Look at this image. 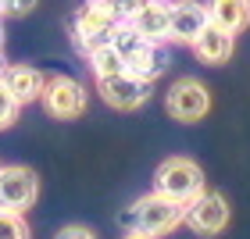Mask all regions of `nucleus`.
Wrapping results in <instances>:
<instances>
[{
	"label": "nucleus",
	"mask_w": 250,
	"mask_h": 239,
	"mask_svg": "<svg viewBox=\"0 0 250 239\" xmlns=\"http://www.w3.org/2000/svg\"><path fill=\"white\" fill-rule=\"evenodd\" d=\"M122 229L132 232V236H168L172 229H179V225H186V203H175L161 197V193H146V197L132 200L129 207L122 211Z\"/></svg>",
	"instance_id": "nucleus-1"
},
{
	"label": "nucleus",
	"mask_w": 250,
	"mask_h": 239,
	"mask_svg": "<svg viewBox=\"0 0 250 239\" xmlns=\"http://www.w3.org/2000/svg\"><path fill=\"white\" fill-rule=\"evenodd\" d=\"M122 21L111 15V11L100 4V0H86L83 7L72 15V40H75V50L89 58V54H97L100 47H111V40H115V29Z\"/></svg>",
	"instance_id": "nucleus-2"
},
{
	"label": "nucleus",
	"mask_w": 250,
	"mask_h": 239,
	"mask_svg": "<svg viewBox=\"0 0 250 239\" xmlns=\"http://www.w3.org/2000/svg\"><path fill=\"white\" fill-rule=\"evenodd\" d=\"M154 193L175 200V203H193L204 193V172L189 157H165L154 172Z\"/></svg>",
	"instance_id": "nucleus-3"
},
{
	"label": "nucleus",
	"mask_w": 250,
	"mask_h": 239,
	"mask_svg": "<svg viewBox=\"0 0 250 239\" xmlns=\"http://www.w3.org/2000/svg\"><path fill=\"white\" fill-rule=\"evenodd\" d=\"M165 107H168V115H172L175 121H183V125H193V121H200L204 115L211 111V89L200 82V79H175L172 89L165 93Z\"/></svg>",
	"instance_id": "nucleus-4"
},
{
	"label": "nucleus",
	"mask_w": 250,
	"mask_h": 239,
	"mask_svg": "<svg viewBox=\"0 0 250 239\" xmlns=\"http://www.w3.org/2000/svg\"><path fill=\"white\" fill-rule=\"evenodd\" d=\"M43 107H47L50 118L72 121L86 111V86L72 75H50L47 89H43Z\"/></svg>",
	"instance_id": "nucleus-5"
},
{
	"label": "nucleus",
	"mask_w": 250,
	"mask_h": 239,
	"mask_svg": "<svg viewBox=\"0 0 250 239\" xmlns=\"http://www.w3.org/2000/svg\"><path fill=\"white\" fill-rule=\"evenodd\" d=\"M186 225L197 236H218L229 229V200L222 193L204 189L193 203H186Z\"/></svg>",
	"instance_id": "nucleus-6"
},
{
	"label": "nucleus",
	"mask_w": 250,
	"mask_h": 239,
	"mask_svg": "<svg viewBox=\"0 0 250 239\" xmlns=\"http://www.w3.org/2000/svg\"><path fill=\"white\" fill-rule=\"evenodd\" d=\"M154 82H143V79H136L129 72H122V75H111V79H97V93L104 97V104L107 107H115V111H136V107H143L146 100H150V89Z\"/></svg>",
	"instance_id": "nucleus-7"
},
{
	"label": "nucleus",
	"mask_w": 250,
	"mask_h": 239,
	"mask_svg": "<svg viewBox=\"0 0 250 239\" xmlns=\"http://www.w3.org/2000/svg\"><path fill=\"white\" fill-rule=\"evenodd\" d=\"M36 197H40V179L21 164H4V172H0V203L7 211L25 214L36 203Z\"/></svg>",
	"instance_id": "nucleus-8"
},
{
	"label": "nucleus",
	"mask_w": 250,
	"mask_h": 239,
	"mask_svg": "<svg viewBox=\"0 0 250 239\" xmlns=\"http://www.w3.org/2000/svg\"><path fill=\"white\" fill-rule=\"evenodd\" d=\"M208 25H211L208 4L179 0V4H172V32H168V43H186V47H193Z\"/></svg>",
	"instance_id": "nucleus-9"
},
{
	"label": "nucleus",
	"mask_w": 250,
	"mask_h": 239,
	"mask_svg": "<svg viewBox=\"0 0 250 239\" xmlns=\"http://www.w3.org/2000/svg\"><path fill=\"white\" fill-rule=\"evenodd\" d=\"M232 50H236V36L229 29L214 25V21L200 32V40L193 43V54H197V61H204V64H225L232 58Z\"/></svg>",
	"instance_id": "nucleus-10"
},
{
	"label": "nucleus",
	"mask_w": 250,
	"mask_h": 239,
	"mask_svg": "<svg viewBox=\"0 0 250 239\" xmlns=\"http://www.w3.org/2000/svg\"><path fill=\"white\" fill-rule=\"evenodd\" d=\"M132 25H136V32H140L143 40L168 43V32H172V4H165V0H150V4L132 18Z\"/></svg>",
	"instance_id": "nucleus-11"
},
{
	"label": "nucleus",
	"mask_w": 250,
	"mask_h": 239,
	"mask_svg": "<svg viewBox=\"0 0 250 239\" xmlns=\"http://www.w3.org/2000/svg\"><path fill=\"white\" fill-rule=\"evenodd\" d=\"M168 68H172V50H168V43H146L136 58H129V75L143 79V82H157Z\"/></svg>",
	"instance_id": "nucleus-12"
},
{
	"label": "nucleus",
	"mask_w": 250,
	"mask_h": 239,
	"mask_svg": "<svg viewBox=\"0 0 250 239\" xmlns=\"http://www.w3.org/2000/svg\"><path fill=\"white\" fill-rule=\"evenodd\" d=\"M4 86L21 100V107H25L32 100H43L47 79H43V72H36V68H29V64H11L7 75H4Z\"/></svg>",
	"instance_id": "nucleus-13"
},
{
	"label": "nucleus",
	"mask_w": 250,
	"mask_h": 239,
	"mask_svg": "<svg viewBox=\"0 0 250 239\" xmlns=\"http://www.w3.org/2000/svg\"><path fill=\"white\" fill-rule=\"evenodd\" d=\"M208 15L214 25L229 29L236 36L250 25V0H208Z\"/></svg>",
	"instance_id": "nucleus-14"
},
{
	"label": "nucleus",
	"mask_w": 250,
	"mask_h": 239,
	"mask_svg": "<svg viewBox=\"0 0 250 239\" xmlns=\"http://www.w3.org/2000/svg\"><path fill=\"white\" fill-rule=\"evenodd\" d=\"M89 68H93V75L97 79H111V75H122V72H129V64H125V58L115 50V47H100L97 54H89Z\"/></svg>",
	"instance_id": "nucleus-15"
},
{
	"label": "nucleus",
	"mask_w": 250,
	"mask_h": 239,
	"mask_svg": "<svg viewBox=\"0 0 250 239\" xmlns=\"http://www.w3.org/2000/svg\"><path fill=\"white\" fill-rule=\"evenodd\" d=\"M146 43H150V40H143L140 32H136L132 21H122V25L115 29V40H111V47H115L122 58H125V64H129V58H136V54H140Z\"/></svg>",
	"instance_id": "nucleus-16"
},
{
	"label": "nucleus",
	"mask_w": 250,
	"mask_h": 239,
	"mask_svg": "<svg viewBox=\"0 0 250 239\" xmlns=\"http://www.w3.org/2000/svg\"><path fill=\"white\" fill-rule=\"evenodd\" d=\"M0 239H29V225L18 211H7L0 203Z\"/></svg>",
	"instance_id": "nucleus-17"
},
{
	"label": "nucleus",
	"mask_w": 250,
	"mask_h": 239,
	"mask_svg": "<svg viewBox=\"0 0 250 239\" xmlns=\"http://www.w3.org/2000/svg\"><path fill=\"white\" fill-rule=\"evenodd\" d=\"M18 111H21V100L0 82V129H11L18 121Z\"/></svg>",
	"instance_id": "nucleus-18"
},
{
	"label": "nucleus",
	"mask_w": 250,
	"mask_h": 239,
	"mask_svg": "<svg viewBox=\"0 0 250 239\" xmlns=\"http://www.w3.org/2000/svg\"><path fill=\"white\" fill-rule=\"evenodd\" d=\"M58 239H97L93 232L86 229V225H68V229L58 232Z\"/></svg>",
	"instance_id": "nucleus-19"
},
{
	"label": "nucleus",
	"mask_w": 250,
	"mask_h": 239,
	"mask_svg": "<svg viewBox=\"0 0 250 239\" xmlns=\"http://www.w3.org/2000/svg\"><path fill=\"white\" fill-rule=\"evenodd\" d=\"M40 0H7V15H29Z\"/></svg>",
	"instance_id": "nucleus-20"
},
{
	"label": "nucleus",
	"mask_w": 250,
	"mask_h": 239,
	"mask_svg": "<svg viewBox=\"0 0 250 239\" xmlns=\"http://www.w3.org/2000/svg\"><path fill=\"white\" fill-rule=\"evenodd\" d=\"M7 68H11V64H7V58H4V50H0V82H4V75H7Z\"/></svg>",
	"instance_id": "nucleus-21"
},
{
	"label": "nucleus",
	"mask_w": 250,
	"mask_h": 239,
	"mask_svg": "<svg viewBox=\"0 0 250 239\" xmlns=\"http://www.w3.org/2000/svg\"><path fill=\"white\" fill-rule=\"evenodd\" d=\"M7 15V0H0V18H4Z\"/></svg>",
	"instance_id": "nucleus-22"
},
{
	"label": "nucleus",
	"mask_w": 250,
	"mask_h": 239,
	"mask_svg": "<svg viewBox=\"0 0 250 239\" xmlns=\"http://www.w3.org/2000/svg\"><path fill=\"white\" fill-rule=\"evenodd\" d=\"M0 50H4V21H0Z\"/></svg>",
	"instance_id": "nucleus-23"
},
{
	"label": "nucleus",
	"mask_w": 250,
	"mask_h": 239,
	"mask_svg": "<svg viewBox=\"0 0 250 239\" xmlns=\"http://www.w3.org/2000/svg\"><path fill=\"white\" fill-rule=\"evenodd\" d=\"M125 239H150V236H132V232H129V236H125Z\"/></svg>",
	"instance_id": "nucleus-24"
},
{
	"label": "nucleus",
	"mask_w": 250,
	"mask_h": 239,
	"mask_svg": "<svg viewBox=\"0 0 250 239\" xmlns=\"http://www.w3.org/2000/svg\"><path fill=\"white\" fill-rule=\"evenodd\" d=\"M0 172H4V164H0Z\"/></svg>",
	"instance_id": "nucleus-25"
}]
</instances>
